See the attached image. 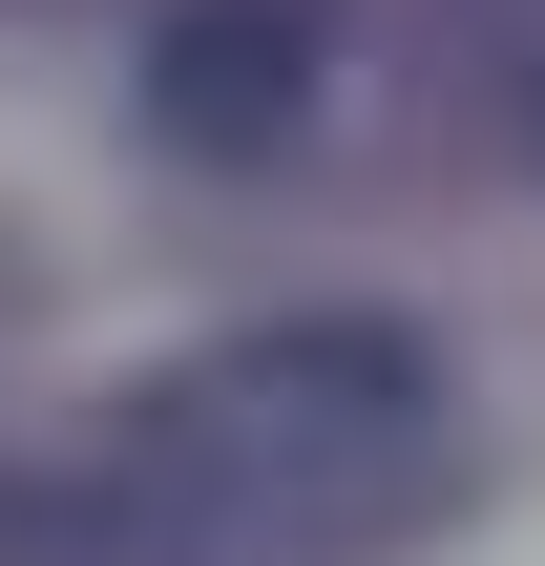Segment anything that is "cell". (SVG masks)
<instances>
[{
	"label": "cell",
	"mask_w": 545,
	"mask_h": 566,
	"mask_svg": "<svg viewBox=\"0 0 545 566\" xmlns=\"http://www.w3.org/2000/svg\"><path fill=\"white\" fill-rule=\"evenodd\" d=\"M84 483L126 566H378L462 504V378L420 315H273L147 378V420Z\"/></svg>",
	"instance_id": "obj_1"
},
{
	"label": "cell",
	"mask_w": 545,
	"mask_h": 566,
	"mask_svg": "<svg viewBox=\"0 0 545 566\" xmlns=\"http://www.w3.org/2000/svg\"><path fill=\"white\" fill-rule=\"evenodd\" d=\"M147 126L210 147V168L294 147V126H315V0H168V42H147Z\"/></svg>",
	"instance_id": "obj_2"
},
{
	"label": "cell",
	"mask_w": 545,
	"mask_h": 566,
	"mask_svg": "<svg viewBox=\"0 0 545 566\" xmlns=\"http://www.w3.org/2000/svg\"><path fill=\"white\" fill-rule=\"evenodd\" d=\"M525 126H545V63H525Z\"/></svg>",
	"instance_id": "obj_3"
}]
</instances>
